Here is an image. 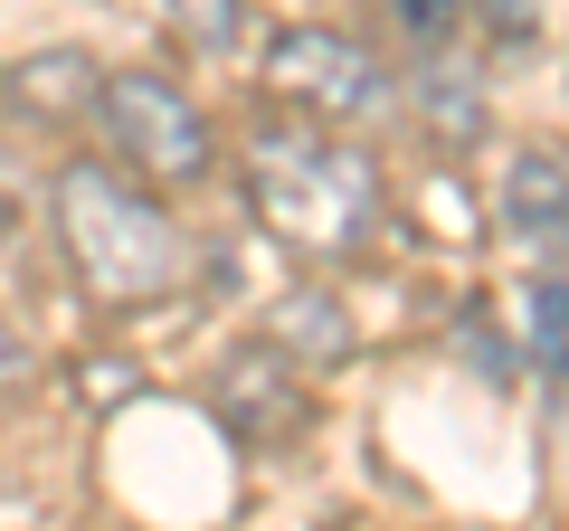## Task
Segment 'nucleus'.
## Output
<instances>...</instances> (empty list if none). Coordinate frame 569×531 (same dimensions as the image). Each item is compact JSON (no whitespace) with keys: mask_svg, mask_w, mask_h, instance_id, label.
I'll return each instance as SVG.
<instances>
[{"mask_svg":"<svg viewBox=\"0 0 569 531\" xmlns=\"http://www.w3.org/2000/svg\"><path fill=\"white\" fill-rule=\"evenodd\" d=\"M247 209H257V228L276 247H295L305 266H351L380 247L389 228V181L370 152H351L342 133H323V123L305 114H266L257 133H247Z\"/></svg>","mask_w":569,"mask_h":531,"instance_id":"1","label":"nucleus"},{"mask_svg":"<svg viewBox=\"0 0 569 531\" xmlns=\"http://www.w3.org/2000/svg\"><path fill=\"white\" fill-rule=\"evenodd\" d=\"M48 219H58V257L104 313H152L181 294L190 275V238L171 228V209L142 181L104 162H67L48 181Z\"/></svg>","mask_w":569,"mask_h":531,"instance_id":"2","label":"nucleus"},{"mask_svg":"<svg viewBox=\"0 0 569 531\" xmlns=\"http://www.w3.org/2000/svg\"><path fill=\"white\" fill-rule=\"evenodd\" d=\"M96 114H104V143L142 171V190L209 181V123H200V104H190L171 77H152V67H114L104 96H96Z\"/></svg>","mask_w":569,"mask_h":531,"instance_id":"3","label":"nucleus"},{"mask_svg":"<svg viewBox=\"0 0 569 531\" xmlns=\"http://www.w3.org/2000/svg\"><path fill=\"white\" fill-rule=\"evenodd\" d=\"M266 86L305 123H370L389 114V67L342 29H276L266 39Z\"/></svg>","mask_w":569,"mask_h":531,"instance_id":"4","label":"nucleus"},{"mask_svg":"<svg viewBox=\"0 0 569 531\" xmlns=\"http://www.w3.org/2000/svg\"><path fill=\"white\" fill-rule=\"evenodd\" d=\"M305 380H313V370H295L257 332L247 351H228V361L209 370V409H219V428L247 437V447H284V437L305 428Z\"/></svg>","mask_w":569,"mask_h":531,"instance_id":"5","label":"nucleus"},{"mask_svg":"<svg viewBox=\"0 0 569 531\" xmlns=\"http://www.w3.org/2000/svg\"><path fill=\"white\" fill-rule=\"evenodd\" d=\"M408 104H418V133L437 152H475V143H485V123H493L485 77H475L466 48H418V67H408Z\"/></svg>","mask_w":569,"mask_h":531,"instance_id":"6","label":"nucleus"},{"mask_svg":"<svg viewBox=\"0 0 569 531\" xmlns=\"http://www.w3.org/2000/svg\"><path fill=\"white\" fill-rule=\"evenodd\" d=\"M493 209H503L512 247L550 266V257L569 247V162H560V152H512V162H503V190H493Z\"/></svg>","mask_w":569,"mask_h":531,"instance_id":"7","label":"nucleus"},{"mask_svg":"<svg viewBox=\"0 0 569 531\" xmlns=\"http://www.w3.org/2000/svg\"><path fill=\"white\" fill-rule=\"evenodd\" d=\"M266 342H276L295 370H332V361L351 351V323H342V304H332V294L295 285V294H276V313H266Z\"/></svg>","mask_w":569,"mask_h":531,"instance_id":"8","label":"nucleus"},{"mask_svg":"<svg viewBox=\"0 0 569 531\" xmlns=\"http://www.w3.org/2000/svg\"><path fill=\"white\" fill-rule=\"evenodd\" d=\"M86 96H104L96 67L77 58V48H48V58H29L20 77H10V104H39V114H77Z\"/></svg>","mask_w":569,"mask_h":531,"instance_id":"9","label":"nucleus"},{"mask_svg":"<svg viewBox=\"0 0 569 531\" xmlns=\"http://www.w3.org/2000/svg\"><path fill=\"white\" fill-rule=\"evenodd\" d=\"M522 332H531V370L560 389V380H569V285H560V275H541V285H531Z\"/></svg>","mask_w":569,"mask_h":531,"instance_id":"10","label":"nucleus"},{"mask_svg":"<svg viewBox=\"0 0 569 531\" xmlns=\"http://www.w3.org/2000/svg\"><path fill=\"white\" fill-rule=\"evenodd\" d=\"M162 20L181 29L200 58H228V48H247V0H162Z\"/></svg>","mask_w":569,"mask_h":531,"instance_id":"11","label":"nucleus"},{"mask_svg":"<svg viewBox=\"0 0 569 531\" xmlns=\"http://www.w3.org/2000/svg\"><path fill=\"white\" fill-rule=\"evenodd\" d=\"M466 20L485 29L493 48H531L541 39V10H531V0H466Z\"/></svg>","mask_w":569,"mask_h":531,"instance_id":"12","label":"nucleus"},{"mask_svg":"<svg viewBox=\"0 0 569 531\" xmlns=\"http://www.w3.org/2000/svg\"><path fill=\"white\" fill-rule=\"evenodd\" d=\"M10 370H20V342H10V332H0V380H10Z\"/></svg>","mask_w":569,"mask_h":531,"instance_id":"13","label":"nucleus"}]
</instances>
